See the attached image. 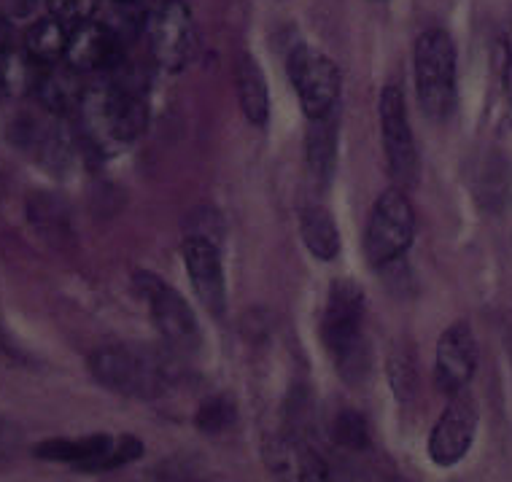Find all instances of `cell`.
<instances>
[{
  "instance_id": "6da1fadb",
  "label": "cell",
  "mask_w": 512,
  "mask_h": 482,
  "mask_svg": "<svg viewBox=\"0 0 512 482\" xmlns=\"http://www.w3.org/2000/svg\"><path fill=\"white\" fill-rule=\"evenodd\" d=\"M79 116L87 141L100 151L138 141L149 124L146 103L124 87L87 89L81 97Z\"/></svg>"
},
{
  "instance_id": "7a4b0ae2",
  "label": "cell",
  "mask_w": 512,
  "mask_h": 482,
  "mask_svg": "<svg viewBox=\"0 0 512 482\" xmlns=\"http://www.w3.org/2000/svg\"><path fill=\"white\" fill-rule=\"evenodd\" d=\"M415 95L429 119H445L456 106V46L445 30H424L415 41Z\"/></svg>"
},
{
  "instance_id": "3957f363",
  "label": "cell",
  "mask_w": 512,
  "mask_h": 482,
  "mask_svg": "<svg viewBox=\"0 0 512 482\" xmlns=\"http://www.w3.org/2000/svg\"><path fill=\"white\" fill-rule=\"evenodd\" d=\"M89 372L100 386L124 396H141V399L165 394L170 380L168 361L159 359L157 353L124 348V345L98 348L89 356Z\"/></svg>"
},
{
  "instance_id": "277c9868",
  "label": "cell",
  "mask_w": 512,
  "mask_h": 482,
  "mask_svg": "<svg viewBox=\"0 0 512 482\" xmlns=\"http://www.w3.org/2000/svg\"><path fill=\"white\" fill-rule=\"evenodd\" d=\"M364 294L354 281H335L329 289L327 310L321 318V340L345 377L354 380L364 372L362 345Z\"/></svg>"
},
{
  "instance_id": "5b68a950",
  "label": "cell",
  "mask_w": 512,
  "mask_h": 482,
  "mask_svg": "<svg viewBox=\"0 0 512 482\" xmlns=\"http://www.w3.org/2000/svg\"><path fill=\"white\" fill-rule=\"evenodd\" d=\"M415 235V211L405 189L391 186L372 205L370 221L364 229V259L370 267H386L405 254Z\"/></svg>"
},
{
  "instance_id": "8992f818",
  "label": "cell",
  "mask_w": 512,
  "mask_h": 482,
  "mask_svg": "<svg viewBox=\"0 0 512 482\" xmlns=\"http://www.w3.org/2000/svg\"><path fill=\"white\" fill-rule=\"evenodd\" d=\"M143 38L157 65L170 73L184 71L195 57V22L181 0H157L143 17Z\"/></svg>"
},
{
  "instance_id": "52a82bcc",
  "label": "cell",
  "mask_w": 512,
  "mask_h": 482,
  "mask_svg": "<svg viewBox=\"0 0 512 482\" xmlns=\"http://www.w3.org/2000/svg\"><path fill=\"white\" fill-rule=\"evenodd\" d=\"M289 79L308 122L335 114V103L340 97V71L332 57L313 46H297L289 54Z\"/></svg>"
},
{
  "instance_id": "ba28073f",
  "label": "cell",
  "mask_w": 512,
  "mask_h": 482,
  "mask_svg": "<svg viewBox=\"0 0 512 482\" xmlns=\"http://www.w3.org/2000/svg\"><path fill=\"white\" fill-rule=\"evenodd\" d=\"M380 138L386 151V165L399 189L418 181V149H415L413 130L407 122V103L402 89L386 87L380 92Z\"/></svg>"
},
{
  "instance_id": "9c48e42d",
  "label": "cell",
  "mask_w": 512,
  "mask_h": 482,
  "mask_svg": "<svg viewBox=\"0 0 512 482\" xmlns=\"http://www.w3.org/2000/svg\"><path fill=\"white\" fill-rule=\"evenodd\" d=\"M135 289L141 291V297L149 302L151 321H154L162 340L168 342L173 351L195 348V313L176 289H170L168 283L157 278V275H151V272H135Z\"/></svg>"
},
{
  "instance_id": "30bf717a",
  "label": "cell",
  "mask_w": 512,
  "mask_h": 482,
  "mask_svg": "<svg viewBox=\"0 0 512 482\" xmlns=\"http://www.w3.org/2000/svg\"><path fill=\"white\" fill-rule=\"evenodd\" d=\"M477 369V342L469 324L459 321L442 332L434 356V383L442 394L464 391Z\"/></svg>"
},
{
  "instance_id": "8fae6325",
  "label": "cell",
  "mask_w": 512,
  "mask_h": 482,
  "mask_svg": "<svg viewBox=\"0 0 512 482\" xmlns=\"http://www.w3.org/2000/svg\"><path fill=\"white\" fill-rule=\"evenodd\" d=\"M477 431V407L469 396H456L429 437V458L437 466L459 464L467 456Z\"/></svg>"
},
{
  "instance_id": "7c38bea8",
  "label": "cell",
  "mask_w": 512,
  "mask_h": 482,
  "mask_svg": "<svg viewBox=\"0 0 512 482\" xmlns=\"http://www.w3.org/2000/svg\"><path fill=\"white\" fill-rule=\"evenodd\" d=\"M181 254L200 305L213 316H221L227 307V286H224V270L216 246L205 235H192L184 240Z\"/></svg>"
},
{
  "instance_id": "4fadbf2b",
  "label": "cell",
  "mask_w": 512,
  "mask_h": 482,
  "mask_svg": "<svg viewBox=\"0 0 512 482\" xmlns=\"http://www.w3.org/2000/svg\"><path fill=\"white\" fill-rule=\"evenodd\" d=\"M119 60H122V46L111 27L92 22V19L71 27L68 49H65L68 68L76 73L111 71L119 65Z\"/></svg>"
},
{
  "instance_id": "5bb4252c",
  "label": "cell",
  "mask_w": 512,
  "mask_h": 482,
  "mask_svg": "<svg viewBox=\"0 0 512 482\" xmlns=\"http://www.w3.org/2000/svg\"><path fill=\"white\" fill-rule=\"evenodd\" d=\"M265 464L278 482H329L327 464L302 439H270L265 445Z\"/></svg>"
},
{
  "instance_id": "9a60e30c",
  "label": "cell",
  "mask_w": 512,
  "mask_h": 482,
  "mask_svg": "<svg viewBox=\"0 0 512 482\" xmlns=\"http://www.w3.org/2000/svg\"><path fill=\"white\" fill-rule=\"evenodd\" d=\"M114 439L108 434H92L84 439H49L36 445V456L44 461H60V464H76L79 469L95 472V466L114 450Z\"/></svg>"
},
{
  "instance_id": "2e32d148",
  "label": "cell",
  "mask_w": 512,
  "mask_h": 482,
  "mask_svg": "<svg viewBox=\"0 0 512 482\" xmlns=\"http://www.w3.org/2000/svg\"><path fill=\"white\" fill-rule=\"evenodd\" d=\"M235 79H238V100L246 119L251 124H265L270 116V92H267L265 73L251 54L238 57Z\"/></svg>"
},
{
  "instance_id": "e0dca14e",
  "label": "cell",
  "mask_w": 512,
  "mask_h": 482,
  "mask_svg": "<svg viewBox=\"0 0 512 482\" xmlns=\"http://www.w3.org/2000/svg\"><path fill=\"white\" fill-rule=\"evenodd\" d=\"M305 159H308L310 176L327 184L335 173L337 162V124L335 114L324 119H310L308 138H305Z\"/></svg>"
},
{
  "instance_id": "ac0fdd59",
  "label": "cell",
  "mask_w": 512,
  "mask_h": 482,
  "mask_svg": "<svg viewBox=\"0 0 512 482\" xmlns=\"http://www.w3.org/2000/svg\"><path fill=\"white\" fill-rule=\"evenodd\" d=\"M300 235L305 248L321 262L335 259L337 251H340V232H337L335 219H332V213L318 208V205L302 211Z\"/></svg>"
},
{
  "instance_id": "d6986e66",
  "label": "cell",
  "mask_w": 512,
  "mask_h": 482,
  "mask_svg": "<svg viewBox=\"0 0 512 482\" xmlns=\"http://www.w3.org/2000/svg\"><path fill=\"white\" fill-rule=\"evenodd\" d=\"M68 36H71V30L62 25L60 19H38L36 25H30L25 36L27 57L36 60L38 65H54L57 60H65Z\"/></svg>"
},
{
  "instance_id": "ffe728a7",
  "label": "cell",
  "mask_w": 512,
  "mask_h": 482,
  "mask_svg": "<svg viewBox=\"0 0 512 482\" xmlns=\"http://www.w3.org/2000/svg\"><path fill=\"white\" fill-rule=\"evenodd\" d=\"M73 68L68 71H44L38 76L36 92L41 97V103H44L46 111H52V114H68V111H79L81 106V92L79 81L73 76Z\"/></svg>"
},
{
  "instance_id": "44dd1931",
  "label": "cell",
  "mask_w": 512,
  "mask_h": 482,
  "mask_svg": "<svg viewBox=\"0 0 512 482\" xmlns=\"http://www.w3.org/2000/svg\"><path fill=\"white\" fill-rule=\"evenodd\" d=\"M30 221L33 227L46 235L49 240H62V237L71 232V216L68 208L60 200H54L52 194H33V200L27 205Z\"/></svg>"
},
{
  "instance_id": "7402d4cb",
  "label": "cell",
  "mask_w": 512,
  "mask_h": 482,
  "mask_svg": "<svg viewBox=\"0 0 512 482\" xmlns=\"http://www.w3.org/2000/svg\"><path fill=\"white\" fill-rule=\"evenodd\" d=\"M36 60H30L25 54L6 52L0 54V95L19 97L25 95L27 89H36L38 76Z\"/></svg>"
},
{
  "instance_id": "603a6c76",
  "label": "cell",
  "mask_w": 512,
  "mask_h": 482,
  "mask_svg": "<svg viewBox=\"0 0 512 482\" xmlns=\"http://www.w3.org/2000/svg\"><path fill=\"white\" fill-rule=\"evenodd\" d=\"M235 418V407L227 396H211V399H205L200 404V410H197V429L203 431V434H219L232 423Z\"/></svg>"
},
{
  "instance_id": "cb8c5ba5",
  "label": "cell",
  "mask_w": 512,
  "mask_h": 482,
  "mask_svg": "<svg viewBox=\"0 0 512 482\" xmlns=\"http://www.w3.org/2000/svg\"><path fill=\"white\" fill-rule=\"evenodd\" d=\"M335 439L337 445L348 447V450H364V447H367V439H370L364 415H359L356 410L340 412L335 421Z\"/></svg>"
},
{
  "instance_id": "d4e9b609",
  "label": "cell",
  "mask_w": 512,
  "mask_h": 482,
  "mask_svg": "<svg viewBox=\"0 0 512 482\" xmlns=\"http://www.w3.org/2000/svg\"><path fill=\"white\" fill-rule=\"evenodd\" d=\"M49 9H52V17L60 19L62 25L76 27L87 22L95 9V0H49Z\"/></svg>"
},
{
  "instance_id": "484cf974",
  "label": "cell",
  "mask_w": 512,
  "mask_h": 482,
  "mask_svg": "<svg viewBox=\"0 0 512 482\" xmlns=\"http://www.w3.org/2000/svg\"><path fill=\"white\" fill-rule=\"evenodd\" d=\"M389 380L399 399H407V396L415 394V367L405 356H394L389 361Z\"/></svg>"
},
{
  "instance_id": "4316f807",
  "label": "cell",
  "mask_w": 512,
  "mask_h": 482,
  "mask_svg": "<svg viewBox=\"0 0 512 482\" xmlns=\"http://www.w3.org/2000/svg\"><path fill=\"white\" fill-rule=\"evenodd\" d=\"M17 442H19L17 426L0 418V461H3V458H9L11 453H14Z\"/></svg>"
},
{
  "instance_id": "83f0119b",
  "label": "cell",
  "mask_w": 512,
  "mask_h": 482,
  "mask_svg": "<svg viewBox=\"0 0 512 482\" xmlns=\"http://www.w3.org/2000/svg\"><path fill=\"white\" fill-rule=\"evenodd\" d=\"M11 41H14V30H11V22L3 14H0V54L11 52Z\"/></svg>"
},
{
  "instance_id": "f1b7e54d",
  "label": "cell",
  "mask_w": 512,
  "mask_h": 482,
  "mask_svg": "<svg viewBox=\"0 0 512 482\" xmlns=\"http://www.w3.org/2000/svg\"><path fill=\"white\" fill-rule=\"evenodd\" d=\"M504 87H507V97L512 103V60H507V71H504Z\"/></svg>"
},
{
  "instance_id": "f546056e",
  "label": "cell",
  "mask_w": 512,
  "mask_h": 482,
  "mask_svg": "<svg viewBox=\"0 0 512 482\" xmlns=\"http://www.w3.org/2000/svg\"><path fill=\"white\" fill-rule=\"evenodd\" d=\"M507 54H510V60H512V22H510V33H507Z\"/></svg>"
},
{
  "instance_id": "4dcf8cb0",
  "label": "cell",
  "mask_w": 512,
  "mask_h": 482,
  "mask_svg": "<svg viewBox=\"0 0 512 482\" xmlns=\"http://www.w3.org/2000/svg\"><path fill=\"white\" fill-rule=\"evenodd\" d=\"M114 3H119V6H133V3H138V0H114Z\"/></svg>"
},
{
  "instance_id": "1f68e13d",
  "label": "cell",
  "mask_w": 512,
  "mask_h": 482,
  "mask_svg": "<svg viewBox=\"0 0 512 482\" xmlns=\"http://www.w3.org/2000/svg\"><path fill=\"white\" fill-rule=\"evenodd\" d=\"M372 3H380V0H372Z\"/></svg>"
}]
</instances>
